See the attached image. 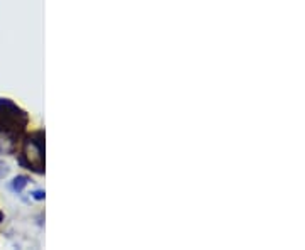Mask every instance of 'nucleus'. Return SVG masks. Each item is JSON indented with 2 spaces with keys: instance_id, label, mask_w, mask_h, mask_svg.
Instances as JSON below:
<instances>
[{
  "instance_id": "obj_1",
  "label": "nucleus",
  "mask_w": 305,
  "mask_h": 250,
  "mask_svg": "<svg viewBox=\"0 0 305 250\" xmlns=\"http://www.w3.org/2000/svg\"><path fill=\"white\" fill-rule=\"evenodd\" d=\"M27 124V117L7 98H0V132L12 133Z\"/></svg>"
},
{
  "instance_id": "obj_2",
  "label": "nucleus",
  "mask_w": 305,
  "mask_h": 250,
  "mask_svg": "<svg viewBox=\"0 0 305 250\" xmlns=\"http://www.w3.org/2000/svg\"><path fill=\"white\" fill-rule=\"evenodd\" d=\"M27 184V177L26 176H17L16 179H14V183H12V188L16 191H22V188Z\"/></svg>"
},
{
  "instance_id": "obj_3",
  "label": "nucleus",
  "mask_w": 305,
  "mask_h": 250,
  "mask_svg": "<svg viewBox=\"0 0 305 250\" xmlns=\"http://www.w3.org/2000/svg\"><path fill=\"white\" fill-rule=\"evenodd\" d=\"M7 174H9V167H7L5 162H2V161H0V179H2V177H5Z\"/></svg>"
},
{
  "instance_id": "obj_4",
  "label": "nucleus",
  "mask_w": 305,
  "mask_h": 250,
  "mask_svg": "<svg viewBox=\"0 0 305 250\" xmlns=\"http://www.w3.org/2000/svg\"><path fill=\"white\" fill-rule=\"evenodd\" d=\"M34 198H36V200H43V193H41V191H36V193H34Z\"/></svg>"
},
{
  "instance_id": "obj_5",
  "label": "nucleus",
  "mask_w": 305,
  "mask_h": 250,
  "mask_svg": "<svg viewBox=\"0 0 305 250\" xmlns=\"http://www.w3.org/2000/svg\"><path fill=\"white\" fill-rule=\"evenodd\" d=\"M2 218H3V213H0V221H2Z\"/></svg>"
}]
</instances>
